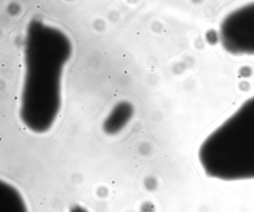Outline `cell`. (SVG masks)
I'll return each mask as SVG.
<instances>
[{
	"mask_svg": "<svg viewBox=\"0 0 254 212\" xmlns=\"http://www.w3.org/2000/svg\"><path fill=\"white\" fill-rule=\"evenodd\" d=\"M199 158L209 177L226 181L254 180V96L206 138Z\"/></svg>",
	"mask_w": 254,
	"mask_h": 212,
	"instance_id": "obj_1",
	"label": "cell"
},
{
	"mask_svg": "<svg viewBox=\"0 0 254 212\" xmlns=\"http://www.w3.org/2000/svg\"><path fill=\"white\" fill-rule=\"evenodd\" d=\"M220 39L227 51L254 56V3L235 9L222 22Z\"/></svg>",
	"mask_w": 254,
	"mask_h": 212,
	"instance_id": "obj_2",
	"label": "cell"
},
{
	"mask_svg": "<svg viewBox=\"0 0 254 212\" xmlns=\"http://www.w3.org/2000/svg\"><path fill=\"white\" fill-rule=\"evenodd\" d=\"M155 205L150 201L142 203L140 206V212H155Z\"/></svg>",
	"mask_w": 254,
	"mask_h": 212,
	"instance_id": "obj_3",
	"label": "cell"
},
{
	"mask_svg": "<svg viewBox=\"0 0 254 212\" xmlns=\"http://www.w3.org/2000/svg\"><path fill=\"white\" fill-rule=\"evenodd\" d=\"M146 188L149 191H154L157 187V182L155 178L149 177L145 181Z\"/></svg>",
	"mask_w": 254,
	"mask_h": 212,
	"instance_id": "obj_4",
	"label": "cell"
},
{
	"mask_svg": "<svg viewBox=\"0 0 254 212\" xmlns=\"http://www.w3.org/2000/svg\"><path fill=\"white\" fill-rule=\"evenodd\" d=\"M70 212H87L80 207H74L72 209Z\"/></svg>",
	"mask_w": 254,
	"mask_h": 212,
	"instance_id": "obj_5",
	"label": "cell"
},
{
	"mask_svg": "<svg viewBox=\"0 0 254 212\" xmlns=\"http://www.w3.org/2000/svg\"><path fill=\"white\" fill-rule=\"evenodd\" d=\"M22 67H23V65H22L21 64H18V68H22Z\"/></svg>",
	"mask_w": 254,
	"mask_h": 212,
	"instance_id": "obj_6",
	"label": "cell"
},
{
	"mask_svg": "<svg viewBox=\"0 0 254 212\" xmlns=\"http://www.w3.org/2000/svg\"><path fill=\"white\" fill-rule=\"evenodd\" d=\"M40 8H41V6H40L39 5H37V6H36V8H37V9H40Z\"/></svg>",
	"mask_w": 254,
	"mask_h": 212,
	"instance_id": "obj_7",
	"label": "cell"
},
{
	"mask_svg": "<svg viewBox=\"0 0 254 212\" xmlns=\"http://www.w3.org/2000/svg\"><path fill=\"white\" fill-rule=\"evenodd\" d=\"M5 64H1V67L2 68H4V67H5Z\"/></svg>",
	"mask_w": 254,
	"mask_h": 212,
	"instance_id": "obj_8",
	"label": "cell"
},
{
	"mask_svg": "<svg viewBox=\"0 0 254 212\" xmlns=\"http://www.w3.org/2000/svg\"><path fill=\"white\" fill-rule=\"evenodd\" d=\"M18 56H19V57H20V56H22V54L20 53H18Z\"/></svg>",
	"mask_w": 254,
	"mask_h": 212,
	"instance_id": "obj_9",
	"label": "cell"
},
{
	"mask_svg": "<svg viewBox=\"0 0 254 212\" xmlns=\"http://www.w3.org/2000/svg\"><path fill=\"white\" fill-rule=\"evenodd\" d=\"M14 99H15V100H17L18 99V97H17V96H15V97H14Z\"/></svg>",
	"mask_w": 254,
	"mask_h": 212,
	"instance_id": "obj_10",
	"label": "cell"
},
{
	"mask_svg": "<svg viewBox=\"0 0 254 212\" xmlns=\"http://www.w3.org/2000/svg\"><path fill=\"white\" fill-rule=\"evenodd\" d=\"M73 72H74V70H73V69H70V73H73Z\"/></svg>",
	"mask_w": 254,
	"mask_h": 212,
	"instance_id": "obj_11",
	"label": "cell"
},
{
	"mask_svg": "<svg viewBox=\"0 0 254 212\" xmlns=\"http://www.w3.org/2000/svg\"><path fill=\"white\" fill-rule=\"evenodd\" d=\"M2 37H3V38H5L6 37V35H4V34H3V35H2Z\"/></svg>",
	"mask_w": 254,
	"mask_h": 212,
	"instance_id": "obj_12",
	"label": "cell"
},
{
	"mask_svg": "<svg viewBox=\"0 0 254 212\" xmlns=\"http://www.w3.org/2000/svg\"><path fill=\"white\" fill-rule=\"evenodd\" d=\"M108 79H111V76H110V75H109V76H108Z\"/></svg>",
	"mask_w": 254,
	"mask_h": 212,
	"instance_id": "obj_13",
	"label": "cell"
},
{
	"mask_svg": "<svg viewBox=\"0 0 254 212\" xmlns=\"http://www.w3.org/2000/svg\"><path fill=\"white\" fill-rule=\"evenodd\" d=\"M76 42L77 43H78V42H79V41H78V40H76Z\"/></svg>",
	"mask_w": 254,
	"mask_h": 212,
	"instance_id": "obj_14",
	"label": "cell"
},
{
	"mask_svg": "<svg viewBox=\"0 0 254 212\" xmlns=\"http://www.w3.org/2000/svg\"><path fill=\"white\" fill-rule=\"evenodd\" d=\"M107 53H107V52L106 51L104 52V55H107Z\"/></svg>",
	"mask_w": 254,
	"mask_h": 212,
	"instance_id": "obj_15",
	"label": "cell"
}]
</instances>
